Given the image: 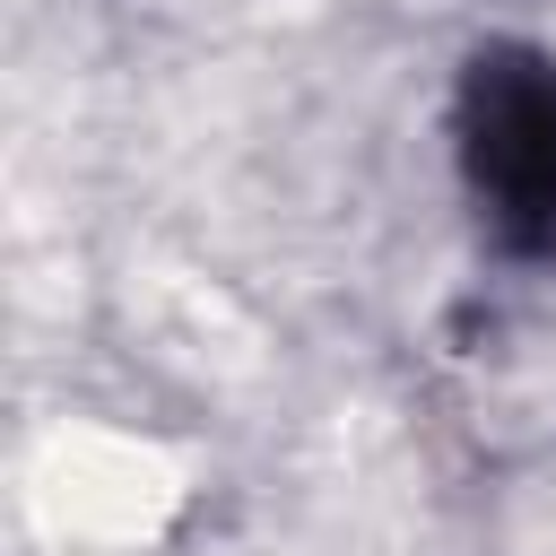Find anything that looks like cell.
I'll return each instance as SVG.
<instances>
[{
	"label": "cell",
	"instance_id": "6da1fadb",
	"mask_svg": "<svg viewBox=\"0 0 556 556\" xmlns=\"http://www.w3.org/2000/svg\"><path fill=\"white\" fill-rule=\"evenodd\" d=\"M469 156L478 182L513 226H556V78L547 70H486L469 104Z\"/></svg>",
	"mask_w": 556,
	"mask_h": 556
}]
</instances>
